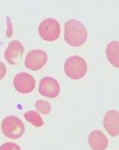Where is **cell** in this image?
Listing matches in <instances>:
<instances>
[{
  "label": "cell",
  "instance_id": "1",
  "mask_svg": "<svg viewBox=\"0 0 119 150\" xmlns=\"http://www.w3.org/2000/svg\"><path fill=\"white\" fill-rule=\"evenodd\" d=\"M64 38L73 47L82 46L88 38V32L85 25L76 19H69L65 22Z\"/></svg>",
  "mask_w": 119,
  "mask_h": 150
},
{
  "label": "cell",
  "instance_id": "2",
  "mask_svg": "<svg viewBox=\"0 0 119 150\" xmlns=\"http://www.w3.org/2000/svg\"><path fill=\"white\" fill-rule=\"evenodd\" d=\"M88 70L87 62L79 56H71L68 57L64 63V71L70 79L77 80L82 79Z\"/></svg>",
  "mask_w": 119,
  "mask_h": 150
},
{
  "label": "cell",
  "instance_id": "3",
  "mask_svg": "<svg viewBox=\"0 0 119 150\" xmlns=\"http://www.w3.org/2000/svg\"><path fill=\"white\" fill-rule=\"evenodd\" d=\"M38 33L43 40L52 42L59 38L61 34V26L58 21L55 18H46L39 24Z\"/></svg>",
  "mask_w": 119,
  "mask_h": 150
},
{
  "label": "cell",
  "instance_id": "4",
  "mask_svg": "<svg viewBox=\"0 0 119 150\" xmlns=\"http://www.w3.org/2000/svg\"><path fill=\"white\" fill-rule=\"evenodd\" d=\"M3 134L10 139H19L25 132L23 122L15 116H8L3 119L1 123Z\"/></svg>",
  "mask_w": 119,
  "mask_h": 150
},
{
  "label": "cell",
  "instance_id": "5",
  "mask_svg": "<svg viewBox=\"0 0 119 150\" xmlns=\"http://www.w3.org/2000/svg\"><path fill=\"white\" fill-rule=\"evenodd\" d=\"M48 60V54L45 51L34 49L28 53L25 58V66L32 71H38L45 66Z\"/></svg>",
  "mask_w": 119,
  "mask_h": 150
},
{
  "label": "cell",
  "instance_id": "6",
  "mask_svg": "<svg viewBox=\"0 0 119 150\" xmlns=\"http://www.w3.org/2000/svg\"><path fill=\"white\" fill-rule=\"evenodd\" d=\"M13 86L20 94H30L35 87V79L28 73H18L13 79Z\"/></svg>",
  "mask_w": 119,
  "mask_h": 150
},
{
  "label": "cell",
  "instance_id": "7",
  "mask_svg": "<svg viewBox=\"0 0 119 150\" xmlns=\"http://www.w3.org/2000/svg\"><path fill=\"white\" fill-rule=\"evenodd\" d=\"M38 90L43 97L55 98L60 94V84L55 79L50 78V76H45L41 79Z\"/></svg>",
  "mask_w": 119,
  "mask_h": 150
},
{
  "label": "cell",
  "instance_id": "8",
  "mask_svg": "<svg viewBox=\"0 0 119 150\" xmlns=\"http://www.w3.org/2000/svg\"><path fill=\"white\" fill-rule=\"evenodd\" d=\"M24 54V47L22 43L17 40H13L9 44L5 50L4 57L5 59L12 65H16L22 59Z\"/></svg>",
  "mask_w": 119,
  "mask_h": 150
},
{
  "label": "cell",
  "instance_id": "9",
  "mask_svg": "<svg viewBox=\"0 0 119 150\" xmlns=\"http://www.w3.org/2000/svg\"><path fill=\"white\" fill-rule=\"evenodd\" d=\"M103 125L111 136L119 135V112L117 110L108 111L103 119Z\"/></svg>",
  "mask_w": 119,
  "mask_h": 150
},
{
  "label": "cell",
  "instance_id": "10",
  "mask_svg": "<svg viewBox=\"0 0 119 150\" xmlns=\"http://www.w3.org/2000/svg\"><path fill=\"white\" fill-rule=\"evenodd\" d=\"M109 144L105 134L99 130H93L89 135V145L92 150H105Z\"/></svg>",
  "mask_w": 119,
  "mask_h": 150
},
{
  "label": "cell",
  "instance_id": "11",
  "mask_svg": "<svg viewBox=\"0 0 119 150\" xmlns=\"http://www.w3.org/2000/svg\"><path fill=\"white\" fill-rule=\"evenodd\" d=\"M106 56L110 63L115 68H119V41L113 40L107 45Z\"/></svg>",
  "mask_w": 119,
  "mask_h": 150
},
{
  "label": "cell",
  "instance_id": "12",
  "mask_svg": "<svg viewBox=\"0 0 119 150\" xmlns=\"http://www.w3.org/2000/svg\"><path fill=\"white\" fill-rule=\"evenodd\" d=\"M24 118L26 119L28 122H30L35 127H41L44 125V122L41 116L35 111H28L24 114Z\"/></svg>",
  "mask_w": 119,
  "mask_h": 150
},
{
  "label": "cell",
  "instance_id": "13",
  "mask_svg": "<svg viewBox=\"0 0 119 150\" xmlns=\"http://www.w3.org/2000/svg\"><path fill=\"white\" fill-rule=\"evenodd\" d=\"M35 108L39 113L44 115H48L52 111V105L50 102L44 100H38L35 101Z\"/></svg>",
  "mask_w": 119,
  "mask_h": 150
},
{
  "label": "cell",
  "instance_id": "14",
  "mask_svg": "<svg viewBox=\"0 0 119 150\" xmlns=\"http://www.w3.org/2000/svg\"><path fill=\"white\" fill-rule=\"evenodd\" d=\"M0 150H21L20 146L14 142H5L0 146Z\"/></svg>",
  "mask_w": 119,
  "mask_h": 150
},
{
  "label": "cell",
  "instance_id": "15",
  "mask_svg": "<svg viewBox=\"0 0 119 150\" xmlns=\"http://www.w3.org/2000/svg\"><path fill=\"white\" fill-rule=\"evenodd\" d=\"M7 74V68L6 65L3 63L2 61H0V80L5 78V76Z\"/></svg>",
  "mask_w": 119,
  "mask_h": 150
}]
</instances>
